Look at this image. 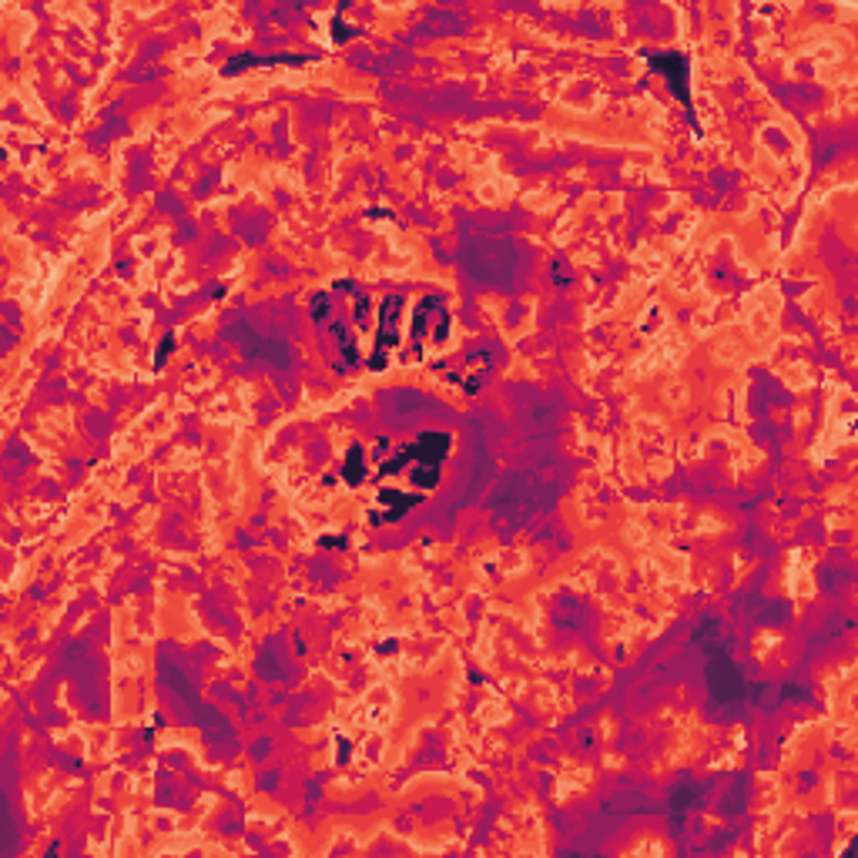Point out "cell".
I'll return each instance as SVG.
<instances>
[{"label":"cell","mask_w":858,"mask_h":858,"mask_svg":"<svg viewBox=\"0 0 858 858\" xmlns=\"http://www.w3.org/2000/svg\"><path fill=\"white\" fill-rule=\"evenodd\" d=\"M651 68L667 74V84L674 88V94L688 104V57L684 54H657L651 57Z\"/></svg>","instance_id":"obj_3"},{"label":"cell","mask_w":858,"mask_h":858,"mask_svg":"<svg viewBox=\"0 0 858 858\" xmlns=\"http://www.w3.org/2000/svg\"><path fill=\"white\" fill-rule=\"evenodd\" d=\"M342 476H346L349 486H359L362 476H366V460H362V450L352 446V453L346 456V466H342Z\"/></svg>","instance_id":"obj_4"},{"label":"cell","mask_w":858,"mask_h":858,"mask_svg":"<svg viewBox=\"0 0 858 858\" xmlns=\"http://www.w3.org/2000/svg\"><path fill=\"white\" fill-rule=\"evenodd\" d=\"M399 322H403V299H399V295H389V299H383V305H379L373 356H369V369H376V373H383V369L389 366L393 349H399V339H403Z\"/></svg>","instance_id":"obj_1"},{"label":"cell","mask_w":858,"mask_h":858,"mask_svg":"<svg viewBox=\"0 0 858 858\" xmlns=\"http://www.w3.org/2000/svg\"><path fill=\"white\" fill-rule=\"evenodd\" d=\"M708 651V681H711V691L718 694L721 701H734L741 691H745V678L738 674V667L731 664V657L724 647H714V644H704Z\"/></svg>","instance_id":"obj_2"}]
</instances>
